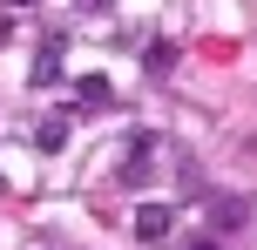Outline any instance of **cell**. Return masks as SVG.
Segmentation results:
<instances>
[{"mask_svg":"<svg viewBox=\"0 0 257 250\" xmlns=\"http://www.w3.org/2000/svg\"><path fill=\"white\" fill-rule=\"evenodd\" d=\"M169 230H176V210H163V203H142V210H136V237H142V243L169 237Z\"/></svg>","mask_w":257,"mask_h":250,"instance_id":"cell-1","label":"cell"},{"mask_svg":"<svg viewBox=\"0 0 257 250\" xmlns=\"http://www.w3.org/2000/svg\"><path fill=\"white\" fill-rule=\"evenodd\" d=\"M142 68H149V75H169V68H176V41H149V48H142Z\"/></svg>","mask_w":257,"mask_h":250,"instance_id":"cell-2","label":"cell"},{"mask_svg":"<svg viewBox=\"0 0 257 250\" xmlns=\"http://www.w3.org/2000/svg\"><path fill=\"white\" fill-rule=\"evenodd\" d=\"M54 75H61V48L48 41V48H41V61H34V88H48Z\"/></svg>","mask_w":257,"mask_h":250,"instance_id":"cell-3","label":"cell"},{"mask_svg":"<svg viewBox=\"0 0 257 250\" xmlns=\"http://www.w3.org/2000/svg\"><path fill=\"white\" fill-rule=\"evenodd\" d=\"M34 142H41V149H48V156H54V149L68 142V122H61V115H54V122H41V129H34Z\"/></svg>","mask_w":257,"mask_h":250,"instance_id":"cell-4","label":"cell"},{"mask_svg":"<svg viewBox=\"0 0 257 250\" xmlns=\"http://www.w3.org/2000/svg\"><path fill=\"white\" fill-rule=\"evenodd\" d=\"M81 102L102 108V102H108V75H81Z\"/></svg>","mask_w":257,"mask_h":250,"instance_id":"cell-5","label":"cell"},{"mask_svg":"<svg viewBox=\"0 0 257 250\" xmlns=\"http://www.w3.org/2000/svg\"><path fill=\"white\" fill-rule=\"evenodd\" d=\"M196 250H217V243H196Z\"/></svg>","mask_w":257,"mask_h":250,"instance_id":"cell-6","label":"cell"}]
</instances>
